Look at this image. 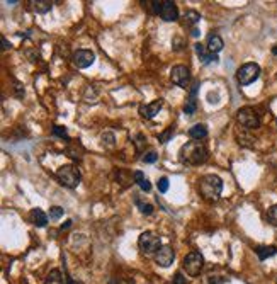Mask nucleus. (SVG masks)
Instances as JSON below:
<instances>
[{"label": "nucleus", "mask_w": 277, "mask_h": 284, "mask_svg": "<svg viewBox=\"0 0 277 284\" xmlns=\"http://www.w3.org/2000/svg\"><path fill=\"white\" fill-rule=\"evenodd\" d=\"M185 19H187V24H196V22H199V19H201V15H199L196 10H189V12L185 14Z\"/></svg>", "instance_id": "26"}, {"label": "nucleus", "mask_w": 277, "mask_h": 284, "mask_svg": "<svg viewBox=\"0 0 277 284\" xmlns=\"http://www.w3.org/2000/svg\"><path fill=\"white\" fill-rule=\"evenodd\" d=\"M46 284H63V278H61V272L58 269H53L46 278Z\"/></svg>", "instance_id": "20"}, {"label": "nucleus", "mask_w": 277, "mask_h": 284, "mask_svg": "<svg viewBox=\"0 0 277 284\" xmlns=\"http://www.w3.org/2000/svg\"><path fill=\"white\" fill-rule=\"evenodd\" d=\"M2 45H3V46H2V48H3V49H9V48H10L9 41H7V40H5V38H2Z\"/></svg>", "instance_id": "34"}, {"label": "nucleus", "mask_w": 277, "mask_h": 284, "mask_svg": "<svg viewBox=\"0 0 277 284\" xmlns=\"http://www.w3.org/2000/svg\"><path fill=\"white\" fill-rule=\"evenodd\" d=\"M259 77H260V67L257 63H245L236 72V80L240 85H250Z\"/></svg>", "instance_id": "6"}, {"label": "nucleus", "mask_w": 277, "mask_h": 284, "mask_svg": "<svg viewBox=\"0 0 277 284\" xmlns=\"http://www.w3.org/2000/svg\"><path fill=\"white\" fill-rule=\"evenodd\" d=\"M236 119L241 126H245L247 130H257L260 126V118L252 107H241L236 112Z\"/></svg>", "instance_id": "7"}, {"label": "nucleus", "mask_w": 277, "mask_h": 284, "mask_svg": "<svg viewBox=\"0 0 277 284\" xmlns=\"http://www.w3.org/2000/svg\"><path fill=\"white\" fill-rule=\"evenodd\" d=\"M31 220H33V223L36 225V227H40V228L46 227V223H48V216H46L45 213H43L41 209H38V208L31 211Z\"/></svg>", "instance_id": "16"}, {"label": "nucleus", "mask_w": 277, "mask_h": 284, "mask_svg": "<svg viewBox=\"0 0 277 284\" xmlns=\"http://www.w3.org/2000/svg\"><path fill=\"white\" fill-rule=\"evenodd\" d=\"M135 181L138 182V186L139 188H141L143 190H150L151 189V184H150V181H148V179L143 176V172H139V170H136L135 172Z\"/></svg>", "instance_id": "19"}, {"label": "nucleus", "mask_w": 277, "mask_h": 284, "mask_svg": "<svg viewBox=\"0 0 277 284\" xmlns=\"http://www.w3.org/2000/svg\"><path fill=\"white\" fill-rule=\"evenodd\" d=\"M138 245L143 254L151 255V254H157L160 248H162V240H160V235H157L155 232H145L139 237Z\"/></svg>", "instance_id": "4"}, {"label": "nucleus", "mask_w": 277, "mask_h": 284, "mask_svg": "<svg viewBox=\"0 0 277 284\" xmlns=\"http://www.w3.org/2000/svg\"><path fill=\"white\" fill-rule=\"evenodd\" d=\"M70 225H72V221L70 220H66L63 225H61V230H66V228H70Z\"/></svg>", "instance_id": "35"}, {"label": "nucleus", "mask_w": 277, "mask_h": 284, "mask_svg": "<svg viewBox=\"0 0 277 284\" xmlns=\"http://www.w3.org/2000/svg\"><path fill=\"white\" fill-rule=\"evenodd\" d=\"M181 160L189 165H201L208 160V148L201 142H189L181 148Z\"/></svg>", "instance_id": "1"}, {"label": "nucleus", "mask_w": 277, "mask_h": 284, "mask_svg": "<svg viewBox=\"0 0 277 284\" xmlns=\"http://www.w3.org/2000/svg\"><path fill=\"white\" fill-rule=\"evenodd\" d=\"M272 54H276V56H277V46H274V48H272Z\"/></svg>", "instance_id": "37"}, {"label": "nucleus", "mask_w": 277, "mask_h": 284, "mask_svg": "<svg viewBox=\"0 0 277 284\" xmlns=\"http://www.w3.org/2000/svg\"><path fill=\"white\" fill-rule=\"evenodd\" d=\"M255 252H257V255H259L260 260H265V259H269V257H272V255L277 254V247H272V245L271 247H267V245H264V247H257Z\"/></svg>", "instance_id": "17"}, {"label": "nucleus", "mask_w": 277, "mask_h": 284, "mask_svg": "<svg viewBox=\"0 0 277 284\" xmlns=\"http://www.w3.org/2000/svg\"><path fill=\"white\" fill-rule=\"evenodd\" d=\"M162 106H163L162 100H153L151 104H146V106L139 107V114H141L143 118H146V119H151V118H155V116L158 114V111L162 109Z\"/></svg>", "instance_id": "13"}, {"label": "nucleus", "mask_w": 277, "mask_h": 284, "mask_svg": "<svg viewBox=\"0 0 277 284\" xmlns=\"http://www.w3.org/2000/svg\"><path fill=\"white\" fill-rule=\"evenodd\" d=\"M202 267H204V257H202L201 252L192 250L184 257V271L189 276H192V278L201 274Z\"/></svg>", "instance_id": "5"}, {"label": "nucleus", "mask_w": 277, "mask_h": 284, "mask_svg": "<svg viewBox=\"0 0 277 284\" xmlns=\"http://www.w3.org/2000/svg\"><path fill=\"white\" fill-rule=\"evenodd\" d=\"M170 79L175 85H179V87H182V89H187L189 87V80H190L189 68H187L185 65H177V67L172 68Z\"/></svg>", "instance_id": "8"}, {"label": "nucleus", "mask_w": 277, "mask_h": 284, "mask_svg": "<svg viewBox=\"0 0 277 284\" xmlns=\"http://www.w3.org/2000/svg\"><path fill=\"white\" fill-rule=\"evenodd\" d=\"M190 34H192L194 38H197V36H199V29H197V27H194V29H192V33H190Z\"/></svg>", "instance_id": "36"}, {"label": "nucleus", "mask_w": 277, "mask_h": 284, "mask_svg": "<svg viewBox=\"0 0 277 284\" xmlns=\"http://www.w3.org/2000/svg\"><path fill=\"white\" fill-rule=\"evenodd\" d=\"M157 158H158V155H157V151L155 150H148L145 155H143V162L145 163H155L157 162Z\"/></svg>", "instance_id": "24"}, {"label": "nucleus", "mask_w": 277, "mask_h": 284, "mask_svg": "<svg viewBox=\"0 0 277 284\" xmlns=\"http://www.w3.org/2000/svg\"><path fill=\"white\" fill-rule=\"evenodd\" d=\"M61 216H63V209H61L60 206H51V209H49V218H51V220H60Z\"/></svg>", "instance_id": "25"}, {"label": "nucleus", "mask_w": 277, "mask_h": 284, "mask_svg": "<svg viewBox=\"0 0 277 284\" xmlns=\"http://www.w3.org/2000/svg\"><path fill=\"white\" fill-rule=\"evenodd\" d=\"M160 17L167 22H174L179 19V9L175 5V2L172 0H162V9H160Z\"/></svg>", "instance_id": "9"}, {"label": "nucleus", "mask_w": 277, "mask_h": 284, "mask_svg": "<svg viewBox=\"0 0 277 284\" xmlns=\"http://www.w3.org/2000/svg\"><path fill=\"white\" fill-rule=\"evenodd\" d=\"M170 135H172V128H170L169 131H167L165 135L160 136V142H162V143H167V142H169V138H170Z\"/></svg>", "instance_id": "33"}, {"label": "nucleus", "mask_w": 277, "mask_h": 284, "mask_svg": "<svg viewBox=\"0 0 277 284\" xmlns=\"http://www.w3.org/2000/svg\"><path fill=\"white\" fill-rule=\"evenodd\" d=\"M174 257H175V254L169 245H163L157 254H155V260H157V264L160 267H170V264L174 262Z\"/></svg>", "instance_id": "11"}, {"label": "nucleus", "mask_w": 277, "mask_h": 284, "mask_svg": "<svg viewBox=\"0 0 277 284\" xmlns=\"http://www.w3.org/2000/svg\"><path fill=\"white\" fill-rule=\"evenodd\" d=\"M194 111H196V97H190L189 102L184 106V112L185 114H192Z\"/></svg>", "instance_id": "27"}, {"label": "nucleus", "mask_w": 277, "mask_h": 284, "mask_svg": "<svg viewBox=\"0 0 277 284\" xmlns=\"http://www.w3.org/2000/svg\"><path fill=\"white\" fill-rule=\"evenodd\" d=\"M82 153H84V148H82L80 145H77V143H73V145H70V148H68V155L73 158V160H80V158H82Z\"/></svg>", "instance_id": "21"}, {"label": "nucleus", "mask_w": 277, "mask_h": 284, "mask_svg": "<svg viewBox=\"0 0 277 284\" xmlns=\"http://www.w3.org/2000/svg\"><path fill=\"white\" fill-rule=\"evenodd\" d=\"M33 5H34V10L36 12H40V14H46V12H49L51 10V5L53 3L49 2V0H34L33 2Z\"/></svg>", "instance_id": "18"}, {"label": "nucleus", "mask_w": 277, "mask_h": 284, "mask_svg": "<svg viewBox=\"0 0 277 284\" xmlns=\"http://www.w3.org/2000/svg\"><path fill=\"white\" fill-rule=\"evenodd\" d=\"M53 135L60 136V138H66V128L65 126H54L53 128Z\"/></svg>", "instance_id": "30"}, {"label": "nucleus", "mask_w": 277, "mask_h": 284, "mask_svg": "<svg viewBox=\"0 0 277 284\" xmlns=\"http://www.w3.org/2000/svg\"><path fill=\"white\" fill-rule=\"evenodd\" d=\"M208 283H209V284H223V279H218L216 276H209Z\"/></svg>", "instance_id": "32"}, {"label": "nucleus", "mask_w": 277, "mask_h": 284, "mask_svg": "<svg viewBox=\"0 0 277 284\" xmlns=\"http://www.w3.org/2000/svg\"><path fill=\"white\" fill-rule=\"evenodd\" d=\"M194 49H196V53L199 54V58H201L204 65H209V63H213V61L218 63V54L209 51L208 46L201 45V43H196V45H194Z\"/></svg>", "instance_id": "12"}, {"label": "nucleus", "mask_w": 277, "mask_h": 284, "mask_svg": "<svg viewBox=\"0 0 277 284\" xmlns=\"http://www.w3.org/2000/svg\"><path fill=\"white\" fill-rule=\"evenodd\" d=\"M102 143H104V145H107V146H112V145H114V135H112V133H104L102 135Z\"/></svg>", "instance_id": "29"}, {"label": "nucleus", "mask_w": 277, "mask_h": 284, "mask_svg": "<svg viewBox=\"0 0 277 284\" xmlns=\"http://www.w3.org/2000/svg\"><path fill=\"white\" fill-rule=\"evenodd\" d=\"M172 284H185V279L182 278V274H181V272H177V274H175L174 283H172Z\"/></svg>", "instance_id": "31"}, {"label": "nucleus", "mask_w": 277, "mask_h": 284, "mask_svg": "<svg viewBox=\"0 0 277 284\" xmlns=\"http://www.w3.org/2000/svg\"><path fill=\"white\" fill-rule=\"evenodd\" d=\"M206 46H208L209 51L216 54V53H220L221 49H223L225 45H223V40H221L218 34H209V36H208V45H206Z\"/></svg>", "instance_id": "14"}, {"label": "nucleus", "mask_w": 277, "mask_h": 284, "mask_svg": "<svg viewBox=\"0 0 277 284\" xmlns=\"http://www.w3.org/2000/svg\"><path fill=\"white\" fill-rule=\"evenodd\" d=\"M135 203H136V206H138L139 211H141L143 215H151V213H153V206H151V204H143L141 201H139V197H136Z\"/></svg>", "instance_id": "23"}, {"label": "nucleus", "mask_w": 277, "mask_h": 284, "mask_svg": "<svg viewBox=\"0 0 277 284\" xmlns=\"http://www.w3.org/2000/svg\"><path fill=\"white\" fill-rule=\"evenodd\" d=\"M66 284H75V283H73V281H72V279H70V278H66Z\"/></svg>", "instance_id": "38"}, {"label": "nucleus", "mask_w": 277, "mask_h": 284, "mask_svg": "<svg viewBox=\"0 0 277 284\" xmlns=\"http://www.w3.org/2000/svg\"><path fill=\"white\" fill-rule=\"evenodd\" d=\"M199 192L204 199L216 201L223 192V181L214 174H208L199 181Z\"/></svg>", "instance_id": "2"}, {"label": "nucleus", "mask_w": 277, "mask_h": 284, "mask_svg": "<svg viewBox=\"0 0 277 284\" xmlns=\"http://www.w3.org/2000/svg\"><path fill=\"white\" fill-rule=\"evenodd\" d=\"M189 136L192 140H197V142H201V140H204L206 136H208V128H206V124H194L192 128L189 130Z\"/></svg>", "instance_id": "15"}, {"label": "nucleus", "mask_w": 277, "mask_h": 284, "mask_svg": "<svg viewBox=\"0 0 277 284\" xmlns=\"http://www.w3.org/2000/svg\"><path fill=\"white\" fill-rule=\"evenodd\" d=\"M267 220L271 225H274V227H277V204L271 206L267 211Z\"/></svg>", "instance_id": "22"}, {"label": "nucleus", "mask_w": 277, "mask_h": 284, "mask_svg": "<svg viewBox=\"0 0 277 284\" xmlns=\"http://www.w3.org/2000/svg\"><path fill=\"white\" fill-rule=\"evenodd\" d=\"M95 61V54L91 49H79V51L73 53V63L79 68H87Z\"/></svg>", "instance_id": "10"}, {"label": "nucleus", "mask_w": 277, "mask_h": 284, "mask_svg": "<svg viewBox=\"0 0 277 284\" xmlns=\"http://www.w3.org/2000/svg\"><path fill=\"white\" fill-rule=\"evenodd\" d=\"M56 179L60 181L61 186H65V188L75 189L77 186L80 184V172H79V169L73 165H63L58 169Z\"/></svg>", "instance_id": "3"}, {"label": "nucleus", "mask_w": 277, "mask_h": 284, "mask_svg": "<svg viewBox=\"0 0 277 284\" xmlns=\"http://www.w3.org/2000/svg\"><path fill=\"white\" fill-rule=\"evenodd\" d=\"M157 186H158L160 192H167V190H169V179H167V177H160Z\"/></svg>", "instance_id": "28"}]
</instances>
